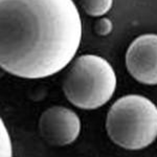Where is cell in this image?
I'll list each match as a JSON object with an SVG mask.
<instances>
[{
	"label": "cell",
	"mask_w": 157,
	"mask_h": 157,
	"mask_svg": "<svg viewBox=\"0 0 157 157\" xmlns=\"http://www.w3.org/2000/svg\"><path fill=\"white\" fill-rule=\"evenodd\" d=\"M81 40L72 0H0V65L13 75L43 78L61 71Z\"/></svg>",
	"instance_id": "cell-1"
},
{
	"label": "cell",
	"mask_w": 157,
	"mask_h": 157,
	"mask_svg": "<svg viewBox=\"0 0 157 157\" xmlns=\"http://www.w3.org/2000/svg\"><path fill=\"white\" fill-rule=\"evenodd\" d=\"M106 128L111 140L126 150L147 148L157 137V106L143 95H125L109 109Z\"/></svg>",
	"instance_id": "cell-2"
},
{
	"label": "cell",
	"mask_w": 157,
	"mask_h": 157,
	"mask_svg": "<svg viewBox=\"0 0 157 157\" xmlns=\"http://www.w3.org/2000/svg\"><path fill=\"white\" fill-rule=\"evenodd\" d=\"M86 14L92 17H101L110 11L113 0H80Z\"/></svg>",
	"instance_id": "cell-6"
},
{
	"label": "cell",
	"mask_w": 157,
	"mask_h": 157,
	"mask_svg": "<svg viewBox=\"0 0 157 157\" xmlns=\"http://www.w3.org/2000/svg\"><path fill=\"white\" fill-rule=\"evenodd\" d=\"M1 156H12V144L11 138L6 127L3 126V121H1Z\"/></svg>",
	"instance_id": "cell-7"
},
{
	"label": "cell",
	"mask_w": 157,
	"mask_h": 157,
	"mask_svg": "<svg viewBox=\"0 0 157 157\" xmlns=\"http://www.w3.org/2000/svg\"><path fill=\"white\" fill-rule=\"evenodd\" d=\"M95 30L100 36H107L112 30V22L107 18L100 19L95 24Z\"/></svg>",
	"instance_id": "cell-8"
},
{
	"label": "cell",
	"mask_w": 157,
	"mask_h": 157,
	"mask_svg": "<svg viewBox=\"0 0 157 157\" xmlns=\"http://www.w3.org/2000/svg\"><path fill=\"white\" fill-rule=\"evenodd\" d=\"M116 75L107 60L100 56L84 55L73 62L65 75L63 91L73 106L94 110L112 98Z\"/></svg>",
	"instance_id": "cell-3"
},
{
	"label": "cell",
	"mask_w": 157,
	"mask_h": 157,
	"mask_svg": "<svg viewBox=\"0 0 157 157\" xmlns=\"http://www.w3.org/2000/svg\"><path fill=\"white\" fill-rule=\"evenodd\" d=\"M126 65L129 73L145 85H157V35L136 38L128 47Z\"/></svg>",
	"instance_id": "cell-5"
},
{
	"label": "cell",
	"mask_w": 157,
	"mask_h": 157,
	"mask_svg": "<svg viewBox=\"0 0 157 157\" xmlns=\"http://www.w3.org/2000/svg\"><path fill=\"white\" fill-rule=\"evenodd\" d=\"M40 134L47 144L64 147L72 144L81 132V121L72 110L54 106L42 113L39 121Z\"/></svg>",
	"instance_id": "cell-4"
}]
</instances>
